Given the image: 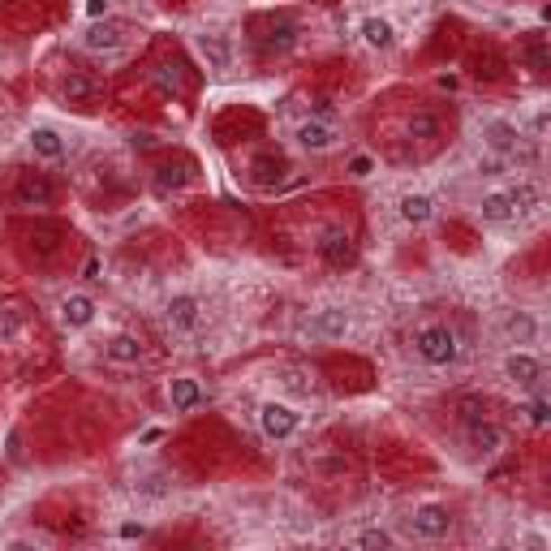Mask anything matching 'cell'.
Masks as SVG:
<instances>
[{"instance_id": "1", "label": "cell", "mask_w": 551, "mask_h": 551, "mask_svg": "<svg viewBox=\"0 0 551 551\" xmlns=\"http://www.w3.org/2000/svg\"><path fill=\"white\" fill-rule=\"evenodd\" d=\"M413 354H418V362H427V366H453L456 357H461V340H456V332L448 328V323H439V319H431V323H418L413 328Z\"/></svg>"}, {"instance_id": "2", "label": "cell", "mask_w": 551, "mask_h": 551, "mask_svg": "<svg viewBox=\"0 0 551 551\" xmlns=\"http://www.w3.org/2000/svg\"><path fill=\"white\" fill-rule=\"evenodd\" d=\"M297 427H302V413L289 405V401H263L258 405V431L276 439V444H285V439H294Z\"/></svg>"}, {"instance_id": "3", "label": "cell", "mask_w": 551, "mask_h": 551, "mask_svg": "<svg viewBox=\"0 0 551 551\" xmlns=\"http://www.w3.org/2000/svg\"><path fill=\"white\" fill-rule=\"evenodd\" d=\"M405 526H410L413 538H422V543H439V538H448V534H453V512L444 509V504H418V509L405 517Z\"/></svg>"}, {"instance_id": "4", "label": "cell", "mask_w": 551, "mask_h": 551, "mask_svg": "<svg viewBox=\"0 0 551 551\" xmlns=\"http://www.w3.org/2000/svg\"><path fill=\"white\" fill-rule=\"evenodd\" d=\"M294 138H297V147L311 151V156H328V151H336V147L345 142V134H340L336 121H319V117L302 121V125L294 130Z\"/></svg>"}, {"instance_id": "5", "label": "cell", "mask_w": 551, "mask_h": 551, "mask_svg": "<svg viewBox=\"0 0 551 551\" xmlns=\"http://www.w3.org/2000/svg\"><path fill=\"white\" fill-rule=\"evenodd\" d=\"M521 142H526V134H521V125H512V121H504V117L483 121V147H487L492 156L512 159L517 151H521Z\"/></svg>"}, {"instance_id": "6", "label": "cell", "mask_w": 551, "mask_h": 551, "mask_svg": "<svg viewBox=\"0 0 551 551\" xmlns=\"http://www.w3.org/2000/svg\"><path fill=\"white\" fill-rule=\"evenodd\" d=\"M315 255L323 258L328 267H336V272H340V267H354V258H357L354 237L345 233V229H336V224H332V229H323V233H319Z\"/></svg>"}, {"instance_id": "7", "label": "cell", "mask_w": 551, "mask_h": 551, "mask_svg": "<svg viewBox=\"0 0 551 551\" xmlns=\"http://www.w3.org/2000/svg\"><path fill=\"white\" fill-rule=\"evenodd\" d=\"M500 371H504V379L509 384H517V388H538L543 384V362L530 354V349H509L504 354V362H500Z\"/></svg>"}, {"instance_id": "8", "label": "cell", "mask_w": 551, "mask_h": 551, "mask_svg": "<svg viewBox=\"0 0 551 551\" xmlns=\"http://www.w3.org/2000/svg\"><path fill=\"white\" fill-rule=\"evenodd\" d=\"M164 319H168L173 332H198V323H203V302H198L194 294H173L164 302Z\"/></svg>"}, {"instance_id": "9", "label": "cell", "mask_w": 551, "mask_h": 551, "mask_svg": "<svg viewBox=\"0 0 551 551\" xmlns=\"http://www.w3.org/2000/svg\"><path fill=\"white\" fill-rule=\"evenodd\" d=\"M121 43H125V26L113 22V18H104V22L95 18L78 35V48H86V52H117Z\"/></svg>"}, {"instance_id": "10", "label": "cell", "mask_w": 551, "mask_h": 551, "mask_svg": "<svg viewBox=\"0 0 551 551\" xmlns=\"http://www.w3.org/2000/svg\"><path fill=\"white\" fill-rule=\"evenodd\" d=\"M465 444H470L474 456H495L500 448H504V427H495L492 418L465 422Z\"/></svg>"}, {"instance_id": "11", "label": "cell", "mask_w": 551, "mask_h": 551, "mask_svg": "<svg viewBox=\"0 0 551 551\" xmlns=\"http://www.w3.org/2000/svg\"><path fill=\"white\" fill-rule=\"evenodd\" d=\"M203 401H207V393H203V384L194 375H173L168 379V405H173V413H194Z\"/></svg>"}, {"instance_id": "12", "label": "cell", "mask_w": 551, "mask_h": 551, "mask_svg": "<svg viewBox=\"0 0 551 551\" xmlns=\"http://www.w3.org/2000/svg\"><path fill=\"white\" fill-rule=\"evenodd\" d=\"M478 216H483V224H509V220H517L521 212H517L512 190H487V194L478 198Z\"/></svg>"}, {"instance_id": "13", "label": "cell", "mask_w": 551, "mask_h": 551, "mask_svg": "<svg viewBox=\"0 0 551 551\" xmlns=\"http://www.w3.org/2000/svg\"><path fill=\"white\" fill-rule=\"evenodd\" d=\"M500 332H504V340L512 349H526V345L538 340V319H534V311H509L504 323H500Z\"/></svg>"}, {"instance_id": "14", "label": "cell", "mask_w": 551, "mask_h": 551, "mask_svg": "<svg viewBox=\"0 0 551 551\" xmlns=\"http://www.w3.org/2000/svg\"><path fill=\"white\" fill-rule=\"evenodd\" d=\"M26 147L35 151V159H48V164H60V159H65V138H60V130H52V125H31Z\"/></svg>"}, {"instance_id": "15", "label": "cell", "mask_w": 551, "mask_h": 551, "mask_svg": "<svg viewBox=\"0 0 551 551\" xmlns=\"http://www.w3.org/2000/svg\"><path fill=\"white\" fill-rule=\"evenodd\" d=\"M354 328V315L345 311V306H323L315 315V336L319 340H345Z\"/></svg>"}, {"instance_id": "16", "label": "cell", "mask_w": 551, "mask_h": 551, "mask_svg": "<svg viewBox=\"0 0 551 551\" xmlns=\"http://www.w3.org/2000/svg\"><path fill=\"white\" fill-rule=\"evenodd\" d=\"M357 35H362V43H366L371 52H388V48H396V26L388 18H379V14L362 18Z\"/></svg>"}, {"instance_id": "17", "label": "cell", "mask_w": 551, "mask_h": 551, "mask_svg": "<svg viewBox=\"0 0 551 551\" xmlns=\"http://www.w3.org/2000/svg\"><path fill=\"white\" fill-rule=\"evenodd\" d=\"M396 216L405 220L410 229H422V224H431V216H435V198L431 194H401L396 198Z\"/></svg>"}, {"instance_id": "18", "label": "cell", "mask_w": 551, "mask_h": 551, "mask_svg": "<svg viewBox=\"0 0 551 551\" xmlns=\"http://www.w3.org/2000/svg\"><path fill=\"white\" fill-rule=\"evenodd\" d=\"M104 357H108L113 366H138V362H142V340H138V336H130V332L108 336Z\"/></svg>"}, {"instance_id": "19", "label": "cell", "mask_w": 551, "mask_h": 551, "mask_svg": "<svg viewBox=\"0 0 551 551\" xmlns=\"http://www.w3.org/2000/svg\"><path fill=\"white\" fill-rule=\"evenodd\" d=\"M14 198H18V207H52V185H48V177H40V173H26V177L18 181V190H14Z\"/></svg>"}, {"instance_id": "20", "label": "cell", "mask_w": 551, "mask_h": 551, "mask_svg": "<svg viewBox=\"0 0 551 551\" xmlns=\"http://www.w3.org/2000/svg\"><path fill=\"white\" fill-rule=\"evenodd\" d=\"M95 297L86 294H69L65 302H60V319L69 323V328H86V323H95Z\"/></svg>"}, {"instance_id": "21", "label": "cell", "mask_w": 551, "mask_h": 551, "mask_svg": "<svg viewBox=\"0 0 551 551\" xmlns=\"http://www.w3.org/2000/svg\"><path fill=\"white\" fill-rule=\"evenodd\" d=\"M194 48H198V57L207 60L212 69H229V48H224V40H220V35H198Z\"/></svg>"}, {"instance_id": "22", "label": "cell", "mask_w": 551, "mask_h": 551, "mask_svg": "<svg viewBox=\"0 0 551 551\" xmlns=\"http://www.w3.org/2000/svg\"><path fill=\"white\" fill-rule=\"evenodd\" d=\"M405 130H410V138H413V142H431V138L439 134V121H435L431 113H413Z\"/></svg>"}, {"instance_id": "23", "label": "cell", "mask_w": 551, "mask_h": 551, "mask_svg": "<svg viewBox=\"0 0 551 551\" xmlns=\"http://www.w3.org/2000/svg\"><path fill=\"white\" fill-rule=\"evenodd\" d=\"M354 543H357L362 551H388V547H396V538H393L388 530H379V526H375V530H362V534L354 538Z\"/></svg>"}, {"instance_id": "24", "label": "cell", "mask_w": 551, "mask_h": 551, "mask_svg": "<svg viewBox=\"0 0 551 551\" xmlns=\"http://www.w3.org/2000/svg\"><path fill=\"white\" fill-rule=\"evenodd\" d=\"M294 22H280V26H272V35H267V48H272V52H289V48H294Z\"/></svg>"}, {"instance_id": "25", "label": "cell", "mask_w": 551, "mask_h": 551, "mask_svg": "<svg viewBox=\"0 0 551 551\" xmlns=\"http://www.w3.org/2000/svg\"><path fill=\"white\" fill-rule=\"evenodd\" d=\"M156 86L164 91V95H181V74H177V65H159V69H156Z\"/></svg>"}, {"instance_id": "26", "label": "cell", "mask_w": 551, "mask_h": 551, "mask_svg": "<svg viewBox=\"0 0 551 551\" xmlns=\"http://www.w3.org/2000/svg\"><path fill=\"white\" fill-rule=\"evenodd\" d=\"M345 173L354 181H366L375 173V156H366V151H357V156H349V164H345Z\"/></svg>"}, {"instance_id": "27", "label": "cell", "mask_w": 551, "mask_h": 551, "mask_svg": "<svg viewBox=\"0 0 551 551\" xmlns=\"http://www.w3.org/2000/svg\"><path fill=\"white\" fill-rule=\"evenodd\" d=\"M478 173H483V177H504V173H509V159L483 151V156H478Z\"/></svg>"}, {"instance_id": "28", "label": "cell", "mask_w": 551, "mask_h": 551, "mask_svg": "<svg viewBox=\"0 0 551 551\" xmlns=\"http://www.w3.org/2000/svg\"><path fill=\"white\" fill-rule=\"evenodd\" d=\"M526 413H530V427H547V422H551V405H547V396H534L530 405H526Z\"/></svg>"}, {"instance_id": "29", "label": "cell", "mask_w": 551, "mask_h": 551, "mask_svg": "<svg viewBox=\"0 0 551 551\" xmlns=\"http://www.w3.org/2000/svg\"><path fill=\"white\" fill-rule=\"evenodd\" d=\"M91 91H95V86H91V78H82V74H69V78H65V95L69 99H86Z\"/></svg>"}, {"instance_id": "30", "label": "cell", "mask_w": 551, "mask_h": 551, "mask_svg": "<svg viewBox=\"0 0 551 551\" xmlns=\"http://www.w3.org/2000/svg\"><path fill=\"white\" fill-rule=\"evenodd\" d=\"M117 538L121 543H138V538H147V526H142V521H125L117 530Z\"/></svg>"}, {"instance_id": "31", "label": "cell", "mask_w": 551, "mask_h": 551, "mask_svg": "<svg viewBox=\"0 0 551 551\" xmlns=\"http://www.w3.org/2000/svg\"><path fill=\"white\" fill-rule=\"evenodd\" d=\"M18 336V315L14 311H0V340H14Z\"/></svg>"}, {"instance_id": "32", "label": "cell", "mask_w": 551, "mask_h": 551, "mask_svg": "<svg viewBox=\"0 0 551 551\" xmlns=\"http://www.w3.org/2000/svg\"><path fill=\"white\" fill-rule=\"evenodd\" d=\"M272 173H276V177H280L285 168H280L276 159H258V185H272Z\"/></svg>"}, {"instance_id": "33", "label": "cell", "mask_w": 551, "mask_h": 551, "mask_svg": "<svg viewBox=\"0 0 551 551\" xmlns=\"http://www.w3.org/2000/svg\"><path fill=\"white\" fill-rule=\"evenodd\" d=\"M543 134H547V108H538L530 117V138L534 142H543Z\"/></svg>"}, {"instance_id": "34", "label": "cell", "mask_w": 551, "mask_h": 551, "mask_svg": "<svg viewBox=\"0 0 551 551\" xmlns=\"http://www.w3.org/2000/svg\"><path fill=\"white\" fill-rule=\"evenodd\" d=\"M164 439V427H147V431L138 435V448H147V444H159Z\"/></svg>"}, {"instance_id": "35", "label": "cell", "mask_w": 551, "mask_h": 551, "mask_svg": "<svg viewBox=\"0 0 551 551\" xmlns=\"http://www.w3.org/2000/svg\"><path fill=\"white\" fill-rule=\"evenodd\" d=\"M159 190H168V185H181V173H173V168H159Z\"/></svg>"}, {"instance_id": "36", "label": "cell", "mask_w": 551, "mask_h": 551, "mask_svg": "<svg viewBox=\"0 0 551 551\" xmlns=\"http://www.w3.org/2000/svg\"><path fill=\"white\" fill-rule=\"evenodd\" d=\"M99 272H104V267H99V258H91V263H86V280H104Z\"/></svg>"}, {"instance_id": "37", "label": "cell", "mask_w": 551, "mask_h": 551, "mask_svg": "<svg viewBox=\"0 0 551 551\" xmlns=\"http://www.w3.org/2000/svg\"><path fill=\"white\" fill-rule=\"evenodd\" d=\"M86 14H91V18H104V0H86Z\"/></svg>"}]
</instances>
